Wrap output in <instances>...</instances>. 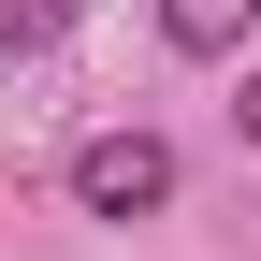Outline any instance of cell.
<instances>
[{"instance_id":"obj_1","label":"cell","mask_w":261,"mask_h":261,"mask_svg":"<svg viewBox=\"0 0 261 261\" xmlns=\"http://www.w3.org/2000/svg\"><path fill=\"white\" fill-rule=\"evenodd\" d=\"M160 203H174V145H160L145 116H116V130L73 145V218H116L130 232V218H160Z\"/></svg>"},{"instance_id":"obj_2","label":"cell","mask_w":261,"mask_h":261,"mask_svg":"<svg viewBox=\"0 0 261 261\" xmlns=\"http://www.w3.org/2000/svg\"><path fill=\"white\" fill-rule=\"evenodd\" d=\"M247 29H261V0H160V44L174 58H232Z\"/></svg>"},{"instance_id":"obj_3","label":"cell","mask_w":261,"mask_h":261,"mask_svg":"<svg viewBox=\"0 0 261 261\" xmlns=\"http://www.w3.org/2000/svg\"><path fill=\"white\" fill-rule=\"evenodd\" d=\"M73 15H87V0H0V58H44Z\"/></svg>"},{"instance_id":"obj_4","label":"cell","mask_w":261,"mask_h":261,"mask_svg":"<svg viewBox=\"0 0 261 261\" xmlns=\"http://www.w3.org/2000/svg\"><path fill=\"white\" fill-rule=\"evenodd\" d=\"M232 130H247V145H261V73H247V87H232Z\"/></svg>"}]
</instances>
